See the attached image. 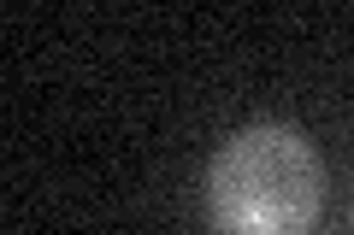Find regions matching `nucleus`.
Returning a JSON list of instances; mask_svg holds the SVG:
<instances>
[{"instance_id": "obj_1", "label": "nucleus", "mask_w": 354, "mask_h": 235, "mask_svg": "<svg viewBox=\"0 0 354 235\" xmlns=\"http://www.w3.org/2000/svg\"><path fill=\"white\" fill-rule=\"evenodd\" d=\"M201 206L213 235H313L325 212V159L295 124H242L207 159Z\"/></svg>"}]
</instances>
